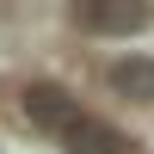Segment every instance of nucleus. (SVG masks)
<instances>
[{
    "mask_svg": "<svg viewBox=\"0 0 154 154\" xmlns=\"http://www.w3.org/2000/svg\"><path fill=\"white\" fill-rule=\"evenodd\" d=\"M25 117H31L43 136H56V142H62V136L86 117V105H80L62 80H31V86H25Z\"/></svg>",
    "mask_w": 154,
    "mask_h": 154,
    "instance_id": "nucleus-1",
    "label": "nucleus"
},
{
    "mask_svg": "<svg viewBox=\"0 0 154 154\" xmlns=\"http://www.w3.org/2000/svg\"><path fill=\"white\" fill-rule=\"evenodd\" d=\"M74 19L93 37H136V31L154 25V6H142V0H80Z\"/></svg>",
    "mask_w": 154,
    "mask_h": 154,
    "instance_id": "nucleus-2",
    "label": "nucleus"
},
{
    "mask_svg": "<svg viewBox=\"0 0 154 154\" xmlns=\"http://www.w3.org/2000/svg\"><path fill=\"white\" fill-rule=\"evenodd\" d=\"M111 93L130 99V105H154V56H142V49H130V56H117L105 68Z\"/></svg>",
    "mask_w": 154,
    "mask_h": 154,
    "instance_id": "nucleus-3",
    "label": "nucleus"
},
{
    "mask_svg": "<svg viewBox=\"0 0 154 154\" xmlns=\"http://www.w3.org/2000/svg\"><path fill=\"white\" fill-rule=\"evenodd\" d=\"M56 148H62V154H123V148H130V136H123L117 123H105V117H93V111H86V117L74 123Z\"/></svg>",
    "mask_w": 154,
    "mask_h": 154,
    "instance_id": "nucleus-4",
    "label": "nucleus"
}]
</instances>
